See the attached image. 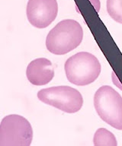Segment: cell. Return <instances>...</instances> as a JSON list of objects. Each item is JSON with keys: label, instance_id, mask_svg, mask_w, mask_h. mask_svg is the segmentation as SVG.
<instances>
[{"label": "cell", "instance_id": "obj_1", "mask_svg": "<svg viewBox=\"0 0 122 146\" xmlns=\"http://www.w3.org/2000/svg\"><path fill=\"white\" fill-rule=\"evenodd\" d=\"M83 30L80 24L73 19H65L52 28L46 38V47L55 55H64L80 45Z\"/></svg>", "mask_w": 122, "mask_h": 146}, {"label": "cell", "instance_id": "obj_2", "mask_svg": "<svg viewBox=\"0 0 122 146\" xmlns=\"http://www.w3.org/2000/svg\"><path fill=\"white\" fill-rule=\"evenodd\" d=\"M64 68L70 83L77 86H85L98 78L101 66L95 56L88 52H79L67 59Z\"/></svg>", "mask_w": 122, "mask_h": 146}, {"label": "cell", "instance_id": "obj_3", "mask_svg": "<svg viewBox=\"0 0 122 146\" xmlns=\"http://www.w3.org/2000/svg\"><path fill=\"white\" fill-rule=\"evenodd\" d=\"M94 107L104 122L122 130V97L115 89L108 85L99 88L94 95Z\"/></svg>", "mask_w": 122, "mask_h": 146}, {"label": "cell", "instance_id": "obj_4", "mask_svg": "<svg viewBox=\"0 0 122 146\" xmlns=\"http://www.w3.org/2000/svg\"><path fill=\"white\" fill-rule=\"evenodd\" d=\"M33 139L29 121L18 114L5 116L0 123V146H28Z\"/></svg>", "mask_w": 122, "mask_h": 146}, {"label": "cell", "instance_id": "obj_5", "mask_svg": "<svg viewBox=\"0 0 122 146\" xmlns=\"http://www.w3.org/2000/svg\"><path fill=\"white\" fill-rule=\"evenodd\" d=\"M37 98L41 102L68 113L79 111L83 105L80 92L76 88L64 85L41 89L37 93Z\"/></svg>", "mask_w": 122, "mask_h": 146}, {"label": "cell", "instance_id": "obj_6", "mask_svg": "<svg viewBox=\"0 0 122 146\" xmlns=\"http://www.w3.org/2000/svg\"><path fill=\"white\" fill-rule=\"evenodd\" d=\"M28 21L37 28H45L55 20L58 14L57 0H28L26 9Z\"/></svg>", "mask_w": 122, "mask_h": 146}, {"label": "cell", "instance_id": "obj_7", "mask_svg": "<svg viewBox=\"0 0 122 146\" xmlns=\"http://www.w3.org/2000/svg\"><path fill=\"white\" fill-rule=\"evenodd\" d=\"M26 75L29 82L33 85H45L51 82L54 77L53 64L46 58L34 59L28 64Z\"/></svg>", "mask_w": 122, "mask_h": 146}, {"label": "cell", "instance_id": "obj_8", "mask_svg": "<svg viewBox=\"0 0 122 146\" xmlns=\"http://www.w3.org/2000/svg\"><path fill=\"white\" fill-rule=\"evenodd\" d=\"M93 143L96 146H116L117 145L115 135L105 128H100L95 132Z\"/></svg>", "mask_w": 122, "mask_h": 146}, {"label": "cell", "instance_id": "obj_9", "mask_svg": "<svg viewBox=\"0 0 122 146\" xmlns=\"http://www.w3.org/2000/svg\"><path fill=\"white\" fill-rule=\"evenodd\" d=\"M106 5L109 16L122 25V0H107Z\"/></svg>", "mask_w": 122, "mask_h": 146}, {"label": "cell", "instance_id": "obj_10", "mask_svg": "<svg viewBox=\"0 0 122 146\" xmlns=\"http://www.w3.org/2000/svg\"><path fill=\"white\" fill-rule=\"evenodd\" d=\"M111 78H112V82L113 83L116 85V86L118 88H120L121 90H122V84L121 83L119 82V80H118V78H117V77L116 76V75H115V72H112V75H111Z\"/></svg>", "mask_w": 122, "mask_h": 146}, {"label": "cell", "instance_id": "obj_11", "mask_svg": "<svg viewBox=\"0 0 122 146\" xmlns=\"http://www.w3.org/2000/svg\"><path fill=\"white\" fill-rule=\"evenodd\" d=\"M91 2L94 5L95 9L97 11V12H99V9H100V2H99V0H91Z\"/></svg>", "mask_w": 122, "mask_h": 146}]
</instances>
